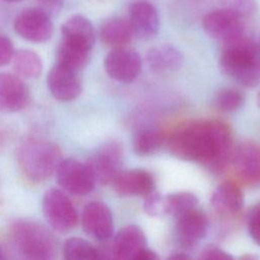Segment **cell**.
Returning a JSON list of instances; mask_svg holds the SVG:
<instances>
[{
  "mask_svg": "<svg viewBox=\"0 0 260 260\" xmlns=\"http://www.w3.org/2000/svg\"><path fill=\"white\" fill-rule=\"evenodd\" d=\"M232 132L218 120H197L182 124L169 140L171 152L179 158L221 172L232 157Z\"/></svg>",
  "mask_w": 260,
  "mask_h": 260,
  "instance_id": "obj_1",
  "label": "cell"
},
{
  "mask_svg": "<svg viewBox=\"0 0 260 260\" xmlns=\"http://www.w3.org/2000/svg\"><path fill=\"white\" fill-rule=\"evenodd\" d=\"M219 67L222 73L239 85L256 87L260 82V55L257 43L245 35L223 43Z\"/></svg>",
  "mask_w": 260,
  "mask_h": 260,
  "instance_id": "obj_2",
  "label": "cell"
},
{
  "mask_svg": "<svg viewBox=\"0 0 260 260\" xmlns=\"http://www.w3.org/2000/svg\"><path fill=\"white\" fill-rule=\"evenodd\" d=\"M10 239L17 253L25 259L49 260L57 254V241L44 225L21 219L10 226Z\"/></svg>",
  "mask_w": 260,
  "mask_h": 260,
  "instance_id": "obj_3",
  "label": "cell"
},
{
  "mask_svg": "<svg viewBox=\"0 0 260 260\" xmlns=\"http://www.w3.org/2000/svg\"><path fill=\"white\" fill-rule=\"evenodd\" d=\"M62 159L60 147L49 141L29 140L17 151L20 171L34 182H43L53 176Z\"/></svg>",
  "mask_w": 260,
  "mask_h": 260,
  "instance_id": "obj_4",
  "label": "cell"
},
{
  "mask_svg": "<svg viewBox=\"0 0 260 260\" xmlns=\"http://www.w3.org/2000/svg\"><path fill=\"white\" fill-rule=\"evenodd\" d=\"M42 209L48 224L58 233H68L78 222L77 210L63 190L49 189L44 195Z\"/></svg>",
  "mask_w": 260,
  "mask_h": 260,
  "instance_id": "obj_5",
  "label": "cell"
},
{
  "mask_svg": "<svg viewBox=\"0 0 260 260\" xmlns=\"http://www.w3.org/2000/svg\"><path fill=\"white\" fill-rule=\"evenodd\" d=\"M15 32L32 43H45L54 32L51 15L41 7H28L17 14L13 21Z\"/></svg>",
  "mask_w": 260,
  "mask_h": 260,
  "instance_id": "obj_6",
  "label": "cell"
},
{
  "mask_svg": "<svg viewBox=\"0 0 260 260\" xmlns=\"http://www.w3.org/2000/svg\"><path fill=\"white\" fill-rule=\"evenodd\" d=\"M55 175L59 186L72 195H87L95 185V181L86 164L73 157L63 158Z\"/></svg>",
  "mask_w": 260,
  "mask_h": 260,
  "instance_id": "obj_7",
  "label": "cell"
},
{
  "mask_svg": "<svg viewBox=\"0 0 260 260\" xmlns=\"http://www.w3.org/2000/svg\"><path fill=\"white\" fill-rule=\"evenodd\" d=\"M243 19L239 14L221 7L206 13L202 25L209 37L223 44L245 35Z\"/></svg>",
  "mask_w": 260,
  "mask_h": 260,
  "instance_id": "obj_8",
  "label": "cell"
},
{
  "mask_svg": "<svg viewBox=\"0 0 260 260\" xmlns=\"http://www.w3.org/2000/svg\"><path fill=\"white\" fill-rule=\"evenodd\" d=\"M123 159V150L116 141H110L104 144L87 160L88 167L95 183L102 185L112 184L116 175L120 172Z\"/></svg>",
  "mask_w": 260,
  "mask_h": 260,
  "instance_id": "obj_9",
  "label": "cell"
},
{
  "mask_svg": "<svg viewBox=\"0 0 260 260\" xmlns=\"http://www.w3.org/2000/svg\"><path fill=\"white\" fill-rule=\"evenodd\" d=\"M105 69L107 74L114 80L122 83L134 81L140 73L141 58L133 50L115 48L105 58Z\"/></svg>",
  "mask_w": 260,
  "mask_h": 260,
  "instance_id": "obj_10",
  "label": "cell"
},
{
  "mask_svg": "<svg viewBox=\"0 0 260 260\" xmlns=\"http://www.w3.org/2000/svg\"><path fill=\"white\" fill-rule=\"evenodd\" d=\"M83 231L101 242L110 240L114 235V220L111 209L101 201L88 202L81 214Z\"/></svg>",
  "mask_w": 260,
  "mask_h": 260,
  "instance_id": "obj_11",
  "label": "cell"
},
{
  "mask_svg": "<svg viewBox=\"0 0 260 260\" xmlns=\"http://www.w3.org/2000/svg\"><path fill=\"white\" fill-rule=\"evenodd\" d=\"M79 71L56 63L47 76V85L52 95L61 102H71L82 91Z\"/></svg>",
  "mask_w": 260,
  "mask_h": 260,
  "instance_id": "obj_12",
  "label": "cell"
},
{
  "mask_svg": "<svg viewBox=\"0 0 260 260\" xmlns=\"http://www.w3.org/2000/svg\"><path fill=\"white\" fill-rule=\"evenodd\" d=\"M28 86L15 73L0 72V112L13 113L23 110L29 103Z\"/></svg>",
  "mask_w": 260,
  "mask_h": 260,
  "instance_id": "obj_13",
  "label": "cell"
},
{
  "mask_svg": "<svg viewBox=\"0 0 260 260\" xmlns=\"http://www.w3.org/2000/svg\"><path fill=\"white\" fill-rule=\"evenodd\" d=\"M235 171L241 181L251 187L260 185V145L247 141L238 146L233 155Z\"/></svg>",
  "mask_w": 260,
  "mask_h": 260,
  "instance_id": "obj_14",
  "label": "cell"
},
{
  "mask_svg": "<svg viewBox=\"0 0 260 260\" xmlns=\"http://www.w3.org/2000/svg\"><path fill=\"white\" fill-rule=\"evenodd\" d=\"M176 236L179 244L186 249L193 248L208 230L206 214L197 207L176 217Z\"/></svg>",
  "mask_w": 260,
  "mask_h": 260,
  "instance_id": "obj_15",
  "label": "cell"
},
{
  "mask_svg": "<svg viewBox=\"0 0 260 260\" xmlns=\"http://www.w3.org/2000/svg\"><path fill=\"white\" fill-rule=\"evenodd\" d=\"M128 21L134 36L141 40L154 38L159 27V17L155 6L144 0L135 1L128 7Z\"/></svg>",
  "mask_w": 260,
  "mask_h": 260,
  "instance_id": "obj_16",
  "label": "cell"
},
{
  "mask_svg": "<svg viewBox=\"0 0 260 260\" xmlns=\"http://www.w3.org/2000/svg\"><path fill=\"white\" fill-rule=\"evenodd\" d=\"M114 191L119 196L145 197L154 191V180L144 170L120 171L112 184Z\"/></svg>",
  "mask_w": 260,
  "mask_h": 260,
  "instance_id": "obj_17",
  "label": "cell"
},
{
  "mask_svg": "<svg viewBox=\"0 0 260 260\" xmlns=\"http://www.w3.org/2000/svg\"><path fill=\"white\" fill-rule=\"evenodd\" d=\"M61 42L77 49L91 52L95 34L92 23L83 15L69 17L61 26Z\"/></svg>",
  "mask_w": 260,
  "mask_h": 260,
  "instance_id": "obj_18",
  "label": "cell"
},
{
  "mask_svg": "<svg viewBox=\"0 0 260 260\" xmlns=\"http://www.w3.org/2000/svg\"><path fill=\"white\" fill-rule=\"evenodd\" d=\"M145 247H147L145 234L136 224L123 226L111 245L113 258L121 260H135L137 254Z\"/></svg>",
  "mask_w": 260,
  "mask_h": 260,
  "instance_id": "obj_19",
  "label": "cell"
},
{
  "mask_svg": "<svg viewBox=\"0 0 260 260\" xmlns=\"http://www.w3.org/2000/svg\"><path fill=\"white\" fill-rule=\"evenodd\" d=\"M210 203L216 212L222 215H234L244 206L243 191L237 183L224 181L213 191Z\"/></svg>",
  "mask_w": 260,
  "mask_h": 260,
  "instance_id": "obj_20",
  "label": "cell"
},
{
  "mask_svg": "<svg viewBox=\"0 0 260 260\" xmlns=\"http://www.w3.org/2000/svg\"><path fill=\"white\" fill-rule=\"evenodd\" d=\"M149 68L157 73L175 71L183 64V54L175 46L165 44L151 48L146 53Z\"/></svg>",
  "mask_w": 260,
  "mask_h": 260,
  "instance_id": "obj_21",
  "label": "cell"
},
{
  "mask_svg": "<svg viewBox=\"0 0 260 260\" xmlns=\"http://www.w3.org/2000/svg\"><path fill=\"white\" fill-rule=\"evenodd\" d=\"M133 36L128 19L122 17H111L105 20L100 29L102 42L113 49L125 47L131 42Z\"/></svg>",
  "mask_w": 260,
  "mask_h": 260,
  "instance_id": "obj_22",
  "label": "cell"
},
{
  "mask_svg": "<svg viewBox=\"0 0 260 260\" xmlns=\"http://www.w3.org/2000/svg\"><path fill=\"white\" fill-rule=\"evenodd\" d=\"M11 62L14 73L21 78H37L43 71L41 57L31 50L22 49L14 52Z\"/></svg>",
  "mask_w": 260,
  "mask_h": 260,
  "instance_id": "obj_23",
  "label": "cell"
},
{
  "mask_svg": "<svg viewBox=\"0 0 260 260\" xmlns=\"http://www.w3.org/2000/svg\"><path fill=\"white\" fill-rule=\"evenodd\" d=\"M164 139L162 132L157 128L146 127L139 129L133 135V150L138 155L152 154L161 146Z\"/></svg>",
  "mask_w": 260,
  "mask_h": 260,
  "instance_id": "obj_24",
  "label": "cell"
},
{
  "mask_svg": "<svg viewBox=\"0 0 260 260\" xmlns=\"http://www.w3.org/2000/svg\"><path fill=\"white\" fill-rule=\"evenodd\" d=\"M90 53L60 42L56 52V63L80 71L88 64Z\"/></svg>",
  "mask_w": 260,
  "mask_h": 260,
  "instance_id": "obj_25",
  "label": "cell"
},
{
  "mask_svg": "<svg viewBox=\"0 0 260 260\" xmlns=\"http://www.w3.org/2000/svg\"><path fill=\"white\" fill-rule=\"evenodd\" d=\"M63 257L67 260H93L100 259L96 247L82 238H69L63 245Z\"/></svg>",
  "mask_w": 260,
  "mask_h": 260,
  "instance_id": "obj_26",
  "label": "cell"
},
{
  "mask_svg": "<svg viewBox=\"0 0 260 260\" xmlns=\"http://www.w3.org/2000/svg\"><path fill=\"white\" fill-rule=\"evenodd\" d=\"M198 198L191 192H176L166 196L167 214L173 215L175 218L184 212L196 208Z\"/></svg>",
  "mask_w": 260,
  "mask_h": 260,
  "instance_id": "obj_27",
  "label": "cell"
},
{
  "mask_svg": "<svg viewBox=\"0 0 260 260\" xmlns=\"http://www.w3.org/2000/svg\"><path fill=\"white\" fill-rule=\"evenodd\" d=\"M245 102L242 90L234 87L222 88L216 95L217 107L224 112H235L239 110Z\"/></svg>",
  "mask_w": 260,
  "mask_h": 260,
  "instance_id": "obj_28",
  "label": "cell"
},
{
  "mask_svg": "<svg viewBox=\"0 0 260 260\" xmlns=\"http://www.w3.org/2000/svg\"><path fill=\"white\" fill-rule=\"evenodd\" d=\"M143 209L150 216L160 217L167 215L166 197L155 191L149 193L144 197Z\"/></svg>",
  "mask_w": 260,
  "mask_h": 260,
  "instance_id": "obj_29",
  "label": "cell"
},
{
  "mask_svg": "<svg viewBox=\"0 0 260 260\" xmlns=\"http://www.w3.org/2000/svg\"><path fill=\"white\" fill-rule=\"evenodd\" d=\"M222 7L232 10L243 18L251 16L256 11L255 0H219Z\"/></svg>",
  "mask_w": 260,
  "mask_h": 260,
  "instance_id": "obj_30",
  "label": "cell"
},
{
  "mask_svg": "<svg viewBox=\"0 0 260 260\" xmlns=\"http://www.w3.org/2000/svg\"><path fill=\"white\" fill-rule=\"evenodd\" d=\"M248 231L253 241L260 245V203L253 207L248 216Z\"/></svg>",
  "mask_w": 260,
  "mask_h": 260,
  "instance_id": "obj_31",
  "label": "cell"
},
{
  "mask_svg": "<svg viewBox=\"0 0 260 260\" xmlns=\"http://www.w3.org/2000/svg\"><path fill=\"white\" fill-rule=\"evenodd\" d=\"M14 55V49L10 39L0 32V67L11 62Z\"/></svg>",
  "mask_w": 260,
  "mask_h": 260,
  "instance_id": "obj_32",
  "label": "cell"
},
{
  "mask_svg": "<svg viewBox=\"0 0 260 260\" xmlns=\"http://www.w3.org/2000/svg\"><path fill=\"white\" fill-rule=\"evenodd\" d=\"M199 258L204 259V260H206V259L231 260V259H233V256L218 247H206L205 249H203L201 251Z\"/></svg>",
  "mask_w": 260,
  "mask_h": 260,
  "instance_id": "obj_33",
  "label": "cell"
},
{
  "mask_svg": "<svg viewBox=\"0 0 260 260\" xmlns=\"http://www.w3.org/2000/svg\"><path fill=\"white\" fill-rule=\"evenodd\" d=\"M39 7L48 12L51 16L57 14L63 5V0H37Z\"/></svg>",
  "mask_w": 260,
  "mask_h": 260,
  "instance_id": "obj_34",
  "label": "cell"
},
{
  "mask_svg": "<svg viewBox=\"0 0 260 260\" xmlns=\"http://www.w3.org/2000/svg\"><path fill=\"white\" fill-rule=\"evenodd\" d=\"M155 259H158V256L154 251L148 249L147 247L143 248L135 258V260H155Z\"/></svg>",
  "mask_w": 260,
  "mask_h": 260,
  "instance_id": "obj_35",
  "label": "cell"
},
{
  "mask_svg": "<svg viewBox=\"0 0 260 260\" xmlns=\"http://www.w3.org/2000/svg\"><path fill=\"white\" fill-rule=\"evenodd\" d=\"M169 258H171V259H190L191 256H189V255H187L185 253L179 252V253H174Z\"/></svg>",
  "mask_w": 260,
  "mask_h": 260,
  "instance_id": "obj_36",
  "label": "cell"
},
{
  "mask_svg": "<svg viewBox=\"0 0 260 260\" xmlns=\"http://www.w3.org/2000/svg\"><path fill=\"white\" fill-rule=\"evenodd\" d=\"M256 103H257V106L260 108V91L258 92L257 94V98H256Z\"/></svg>",
  "mask_w": 260,
  "mask_h": 260,
  "instance_id": "obj_37",
  "label": "cell"
},
{
  "mask_svg": "<svg viewBox=\"0 0 260 260\" xmlns=\"http://www.w3.org/2000/svg\"><path fill=\"white\" fill-rule=\"evenodd\" d=\"M3 258H4V253H3V250H2V248L0 246V259H3Z\"/></svg>",
  "mask_w": 260,
  "mask_h": 260,
  "instance_id": "obj_38",
  "label": "cell"
},
{
  "mask_svg": "<svg viewBox=\"0 0 260 260\" xmlns=\"http://www.w3.org/2000/svg\"><path fill=\"white\" fill-rule=\"evenodd\" d=\"M257 47H258V51H259V55H260V38H259V41L257 43Z\"/></svg>",
  "mask_w": 260,
  "mask_h": 260,
  "instance_id": "obj_39",
  "label": "cell"
},
{
  "mask_svg": "<svg viewBox=\"0 0 260 260\" xmlns=\"http://www.w3.org/2000/svg\"><path fill=\"white\" fill-rule=\"evenodd\" d=\"M6 2H19V1H22V0H4Z\"/></svg>",
  "mask_w": 260,
  "mask_h": 260,
  "instance_id": "obj_40",
  "label": "cell"
}]
</instances>
